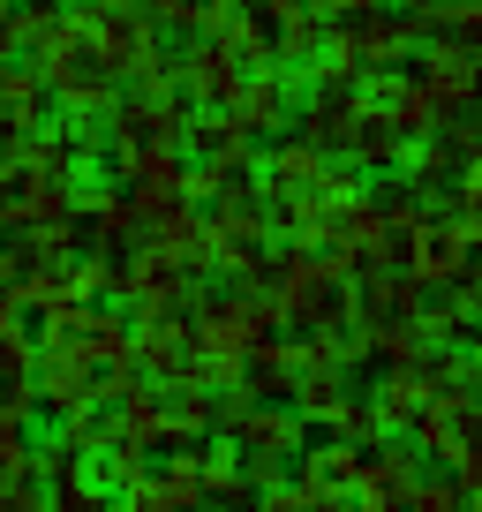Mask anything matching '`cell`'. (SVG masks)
<instances>
[{
  "instance_id": "cell-1",
  "label": "cell",
  "mask_w": 482,
  "mask_h": 512,
  "mask_svg": "<svg viewBox=\"0 0 482 512\" xmlns=\"http://www.w3.org/2000/svg\"><path fill=\"white\" fill-rule=\"evenodd\" d=\"M264 294L279 302V324L294 339H339L354 332V309H362V279L324 249H287L279 241L272 264H264Z\"/></svg>"
},
{
  "instance_id": "cell-2",
  "label": "cell",
  "mask_w": 482,
  "mask_h": 512,
  "mask_svg": "<svg viewBox=\"0 0 482 512\" xmlns=\"http://www.w3.org/2000/svg\"><path fill=\"white\" fill-rule=\"evenodd\" d=\"M475 264H482V241L467 234L452 211H430V219L407 234V256H400V272L415 279L422 294H452L467 272H475Z\"/></svg>"
},
{
  "instance_id": "cell-3",
  "label": "cell",
  "mask_w": 482,
  "mask_h": 512,
  "mask_svg": "<svg viewBox=\"0 0 482 512\" xmlns=\"http://www.w3.org/2000/svg\"><path fill=\"white\" fill-rule=\"evenodd\" d=\"M98 384H106V369H98V354L83 347V339H68V347H38V415L46 422H76V415H98Z\"/></svg>"
},
{
  "instance_id": "cell-4",
  "label": "cell",
  "mask_w": 482,
  "mask_h": 512,
  "mask_svg": "<svg viewBox=\"0 0 482 512\" xmlns=\"http://www.w3.org/2000/svg\"><path fill=\"white\" fill-rule=\"evenodd\" d=\"M241 91H249V68L219 38H189V53H181V98H189V113H234Z\"/></svg>"
},
{
  "instance_id": "cell-5",
  "label": "cell",
  "mask_w": 482,
  "mask_h": 512,
  "mask_svg": "<svg viewBox=\"0 0 482 512\" xmlns=\"http://www.w3.org/2000/svg\"><path fill=\"white\" fill-rule=\"evenodd\" d=\"M430 400H437V384H430V369H422V362L377 369V384H370V407H377V430H385V437H407Z\"/></svg>"
},
{
  "instance_id": "cell-6",
  "label": "cell",
  "mask_w": 482,
  "mask_h": 512,
  "mask_svg": "<svg viewBox=\"0 0 482 512\" xmlns=\"http://www.w3.org/2000/svg\"><path fill=\"white\" fill-rule=\"evenodd\" d=\"M332 166H339L332 151H317L309 136H294V128H287V136L264 151V196H317Z\"/></svg>"
},
{
  "instance_id": "cell-7",
  "label": "cell",
  "mask_w": 482,
  "mask_h": 512,
  "mask_svg": "<svg viewBox=\"0 0 482 512\" xmlns=\"http://www.w3.org/2000/svg\"><path fill=\"white\" fill-rule=\"evenodd\" d=\"M362 475H370V445H339V437H317V445L294 460V482L332 490V497H354V490H362Z\"/></svg>"
},
{
  "instance_id": "cell-8",
  "label": "cell",
  "mask_w": 482,
  "mask_h": 512,
  "mask_svg": "<svg viewBox=\"0 0 482 512\" xmlns=\"http://www.w3.org/2000/svg\"><path fill=\"white\" fill-rule=\"evenodd\" d=\"M181 151H189V166H219V159H249V128L234 121V113H189V128H181Z\"/></svg>"
},
{
  "instance_id": "cell-9",
  "label": "cell",
  "mask_w": 482,
  "mask_h": 512,
  "mask_svg": "<svg viewBox=\"0 0 482 512\" xmlns=\"http://www.w3.org/2000/svg\"><path fill=\"white\" fill-rule=\"evenodd\" d=\"M38 377V332L23 324V302H0V384Z\"/></svg>"
},
{
  "instance_id": "cell-10",
  "label": "cell",
  "mask_w": 482,
  "mask_h": 512,
  "mask_svg": "<svg viewBox=\"0 0 482 512\" xmlns=\"http://www.w3.org/2000/svg\"><path fill=\"white\" fill-rule=\"evenodd\" d=\"M324 437H339V445H385V430H377V407H370V392H347V400L332 407V415L317 422Z\"/></svg>"
},
{
  "instance_id": "cell-11",
  "label": "cell",
  "mask_w": 482,
  "mask_h": 512,
  "mask_svg": "<svg viewBox=\"0 0 482 512\" xmlns=\"http://www.w3.org/2000/svg\"><path fill=\"white\" fill-rule=\"evenodd\" d=\"M324 31H332L324 16H294V23H279V68H309V76H317Z\"/></svg>"
},
{
  "instance_id": "cell-12",
  "label": "cell",
  "mask_w": 482,
  "mask_h": 512,
  "mask_svg": "<svg viewBox=\"0 0 482 512\" xmlns=\"http://www.w3.org/2000/svg\"><path fill=\"white\" fill-rule=\"evenodd\" d=\"M407 512H467V490H460V475L430 467V475L415 482V497H407Z\"/></svg>"
},
{
  "instance_id": "cell-13",
  "label": "cell",
  "mask_w": 482,
  "mask_h": 512,
  "mask_svg": "<svg viewBox=\"0 0 482 512\" xmlns=\"http://www.w3.org/2000/svg\"><path fill=\"white\" fill-rule=\"evenodd\" d=\"M452 219H460V226H467V234H475V241H482V174H467V181H460V189H452Z\"/></svg>"
},
{
  "instance_id": "cell-14",
  "label": "cell",
  "mask_w": 482,
  "mask_h": 512,
  "mask_svg": "<svg viewBox=\"0 0 482 512\" xmlns=\"http://www.w3.org/2000/svg\"><path fill=\"white\" fill-rule=\"evenodd\" d=\"M467 512H482V490H467Z\"/></svg>"
},
{
  "instance_id": "cell-15",
  "label": "cell",
  "mask_w": 482,
  "mask_h": 512,
  "mask_svg": "<svg viewBox=\"0 0 482 512\" xmlns=\"http://www.w3.org/2000/svg\"><path fill=\"white\" fill-rule=\"evenodd\" d=\"M8 16H16V0H0V23H8Z\"/></svg>"
},
{
  "instance_id": "cell-16",
  "label": "cell",
  "mask_w": 482,
  "mask_h": 512,
  "mask_svg": "<svg viewBox=\"0 0 482 512\" xmlns=\"http://www.w3.org/2000/svg\"><path fill=\"white\" fill-rule=\"evenodd\" d=\"M98 512H129V505H98Z\"/></svg>"
},
{
  "instance_id": "cell-17",
  "label": "cell",
  "mask_w": 482,
  "mask_h": 512,
  "mask_svg": "<svg viewBox=\"0 0 482 512\" xmlns=\"http://www.w3.org/2000/svg\"><path fill=\"white\" fill-rule=\"evenodd\" d=\"M249 512H264V505H249Z\"/></svg>"
}]
</instances>
